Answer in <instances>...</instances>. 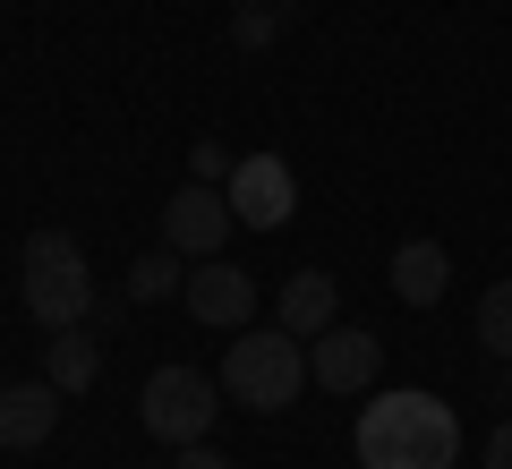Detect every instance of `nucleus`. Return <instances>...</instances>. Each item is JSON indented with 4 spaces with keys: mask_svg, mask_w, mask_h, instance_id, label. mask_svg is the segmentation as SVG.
Masks as SVG:
<instances>
[{
    "mask_svg": "<svg viewBox=\"0 0 512 469\" xmlns=\"http://www.w3.org/2000/svg\"><path fill=\"white\" fill-rule=\"evenodd\" d=\"M350 444H359V469H453L461 418L436 393H367Z\"/></svg>",
    "mask_w": 512,
    "mask_h": 469,
    "instance_id": "1",
    "label": "nucleus"
},
{
    "mask_svg": "<svg viewBox=\"0 0 512 469\" xmlns=\"http://www.w3.org/2000/svg\"><path fill=\"white\" fill-rule=\"evenodd\" d=\"M299 384H316L308 376V342H299L291 325H265V333H231V350H222V393L239 401V410H291L299 401Z\"/></svg>",
    "mask_w": 512,
    "mask_h": 469,
    "instance_id": "2",
    "label": "nucleus"
},
{
    "mask_svg": "<svg viewBox=\"0 0 512 469\" xmlns=\"http://www.w3.org/2000/svg\"><path fill=\"white\" fill-rule=\"evenodd\" d=\"M18 299L43 333H69L94 316V273H86V248L69 231H35L18 248Z\"/></svg>",
    "mask_w": 512,
    "mask_h": 469,
    "instance_id": "3",
    "label": "nucleus"
},
{
    "mask_svg": "<svg viewBox=\"0 0 512 469\" xmlns=\"http://www.w3.org/2000/svg\"><path fill=\"white\" fill-rule=\"evenodd\" d=\"M214 410H222V384L205 376V367H154L146 393H137V418H146L154 444H205L214 435Z\"/></svg>",
    "mask_w": 512,
    "mask_h": 469,
    "instance_id": "4",
    "label": "nucleus"
},
{
    "mask_svg": "<svg viewBox=\"0 0 512 469\" xmlns=\"http://www.w3.org/2000/svg\"><path fill=\"white\" fill-rule=\"evenodd\" d=\"M222 197H231L239 231H282V222L299 214V180L282 154H239V171L222 180Z\"/></svg>",
    "mask_w": 512,
    "mask_h": 469,
    "instance_id": "5",
    "label": "nucleus"
},
{
    "mask_svg": "<svg viewBox=\"0 0 512 469\" xmlns=\"http://www.w3.org/2000/svg\"><path fill=\"white\" fill-rule=\"evenodd\" d=\"M180 299H188V316H197L205 333H248V316H256V282L231 256H197L188 282H180Z\"/></svg>",
    "mask_w": 512,
    "mask_h": 469,
    "instance_id": "6",
    "label": "nucleus"
},
{
    "mask_svg": "<svg viewBox=\"0 0 512 469\" xmlns=\"http://www.w3.org/2000/svg\"><path fill=\"white\" fill-rule=\"evenodd\" d=\"M231 197H222L214 180H188L180 197L163 205V248H180L188 265H197V256H222V239H231Z\"/></svg>",
    "mask_w": 512,
    "mask_h": 469,
    "instance_id": "7",
    "label": "nucleus"
},
{
    "mask_svg": "<svg viewBox=\"0 0 512 469\" xmlns=\"http://www.w3.org/2000/svg\"><path fill=\"white\" fill-rule=\"evenodd\" d=\"M376 367H384V342H376L367 325H325V333L308 342V376L325 384V393H367Z\"/></svg>",
    "mask_w": 512,
    "mask_h": 469,
    "instance_id": "8",
    "label": "nucleus"
},
{
    "mask_svg": "<svg viewBox=\"0 0 512 469\" xmlns=\"http://www.w3.org/2000/svg\"><path fill=\"white\" fill-rule=\"evenodd\" d=\"M60 384L52 376H35V384H9L0 393V452H35V444H52V427H60Z\"/></svg>",
    "mask_w": 512,
    "mask_h": 469,
    "instance_id": "9",
    "label": "nucleus"
},
{
    "mask_svg": "<svg viewBox=\"0 0 512 469\" xmlns=\"http://www.w3.org/2000/svg\"><path fill=\"white\" fill-rule=\"evenodd\" d=\"M282 325H291L299 342H316L325 325H342V282L316 273V265H299L291 282H282Z\"/></svg>",
    "mask_w": 512,
    "mask_h": 469,
    "instance_id": "10",
    "label": "nucleus"
},
{
    "mask_svg": "<svg viewBox=\"0 0 512 469\" xmlns=\"http://www.w3.org/2000/svg\"><path fill=\"white\" fill-rule=\"evenodd\" d=\"M444 290H453V256H444L436 239H402V248H393V299L402 307H436Z\"/></svg>",
    "mask_w": 512,
    "mask_h": 469,
    "instance_id": "11",
    "label": "nucleus"
},
{
    "mask_svg": "<svg viewBox=\"0 0 512 469\" xmlns=\"http://www.w3.org/2000/svg\"><path fill=\"white\" fill-rule=\"evenodd\" d=\"M43 376H52L60 393H86V384L103 376V350H94L86 333L69 325V333H52V342H43Z\"/></svg>",
    "mask_w": 512,
    "mask_h": 469,
    "instance_id": "12",
    "label": "nucleus"
},
{
    "mask_svg": "<svg viewBox=\"0 0 512 469\" xmlns=\"http://www.w3.org/2000/svg\"><path fill=\"white\" fill-rule=\"evenodd\" d=\"M180 282H188V256H180V248H146L137 265H128V307H154V299H171Z\"/></svg>",
    "mask_w": 512,
    "mask_h": 469,
    "instance_id": "13",
    "label": "nucleus"
},
{
    "mask_svg": "<svg viewBox=\"0 0 512 469\" xmlns=\"http://www.w3.org/2000/svg\"><path fill=\"white\" fill-rule=\"evenodd\" d=\"M478 342H487V359H512V282L478 299Z\"/></svg>",
    "mask_w": 512,
    "mask_h": 469,
    "instance_id": "14",
    "label": "nucleus"
},
{
    "mask_svg": "<svg viewBox=\"0 0 512 469\" xmlns=\"http://www.w3.org/2000/svg\"><path fill=\"white\" fill-rule=\"evenodd\" d=\"M282 18H291V0H256V9L231 18V43H239V52H265V43L282 35Z\"/></svg>",
    "mask_w": 512,
    "mask_h": 469,
    "instance_id": "15",
    "label": "nucleus"
},
{
    "mask_svg": "<svg viewBox=\"0 0 512 469\" xmlns=\"http://www.w3.org/2000/svg\"><path fill=\"white\" fill-rule=\"evenodd\" d=\"M188 171H197V180H231V154H222V137H197V145H188Z\"/></svg>",
    "mask_w": 512,
    "mask_h": 469,
    "instance_id": "16",
    "label": "nucleus"
},
{
    "mask_svg": "<svg viewBox=\"0 0 512 469\" xmlns=\"http://www.w3.org/2000/svg\"><path fill=\"white\" fill-rule=\"evenodd\" d=\"M171 469H231V461H222L214 444H180V452H171Z\"/></svg>",
    "mask_w": 512,
    "mask_h": 469,
    "instance_id": "17",
    "label": "nucleus"
},
{
    "mask_svg": "<svg viewBox=\"0 0 512 469\" xmlns=\"http://www.w3.org/2000/svg\"><path fill=\"white\" fill-rule=\"evenodd\" d=\"M487 469H512V418H504V427L487 435Z\"/></svg>",
    "mask_w": 512,
    "mask_h": 469,
    "instance_id": "18",
    "label": "nucleus"
},
{
    "mask_svg": "<svg viewBox=\"0 0 512 469\" xmlns=\"http://www.w3.org/2000/svg\"><path fill=\"white\" fill-rule=\"evenodd\" d=\"M239 9H256V0H239Z\"/></svg>",
    "mask_w": 512,
    "mask_h": 469,
    "instance_id": "19",
    "label": "nucleus"
}]
</instances>
